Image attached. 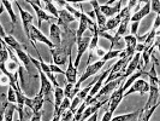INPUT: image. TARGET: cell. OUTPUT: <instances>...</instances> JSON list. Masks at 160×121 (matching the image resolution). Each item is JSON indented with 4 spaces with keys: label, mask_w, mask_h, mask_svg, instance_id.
Returning <instances> with one entry per match:
<instances>
[{
    "label": "cell",
    "mask_w": 160,
    "mask_h": 121,
    "mask_svg": "<svg viewBox=\"0 0 160 121\" xmlns=\"http://www.w3.org/2000/svg\"><path fill=\"white\" fill-rule=\"evenodd\" d=\"M62 35H64V39H62V42L59 46L51 50L52 53V58H53V64L58 65V67H63L66 64L68 57L71 55V50L73 44L76 42V36L75 33L71 29H69L68 32H63Z\"/></svg>",
    "instance_id": "1"
},
{
    "label": "cell",
    "mask_w": 160,
    "mask_h": 121,
    "mask_svg": "<svg viewBox=\"0 0 160 121\" xmlns=\"http://www.w3.org/2000/svg\"><path fill=\"white\" fill-rule=\"evenodd\" d=\"M147 79H148V85H149V90H148V101L144 105V109H148L153 105H155L157 103H159V75L155 72V68L153 64L151 72L147 73Z\"/></svg>",
    "instance_id": "2"
},
{
    "label": "cell",
    "mask_w": 160,
    "mask_h": 121,
    "mask_svg": "<svg viewBox=\"0 0 160 121\" xmlns=\"http://www.w3.org/2000/svg\"><path fill=\"white\" fill-rule=\"evenodd\" d=\"M92 35H93V33L87 30V32L81 36L80 39L76 40V44H77V56H76V59L73 62L75 68H78L82 57L87 52V50L89 47V42H90V39H92Z\"/></svg>",
    "instance_id": "3"
},
{
    "label": "cell",
    "mask_w": 160,
    "mask_h": 121,
    "mask_svg": "<svg viewBox=\"0 0 160 121\" xmlns=\"http://www.w3.org/2000/svg\"><path fill=\"white\" fill-rule=\"evenodd\" d=\"M36 41H39V42H43V44H45V45H47L49 48L54 47V46H53V44L51 42V40L48 39L43 33L41 32L38 27H35L34 24H30V42H32V47L35 48L36 53L39 55V53H40V51H39V48L36 47Z\"/></svg>",
    "instance_id": "4"
},
{
    "label": "cell",
    "mask_w": 160,
    "mask_h": 121,
    "mask_svg": "<svg viewBox=\"0 0 160 121\" xmlns=\"http://www.w3.org/2000/svg\"><path fill=\"white\" fill-rule=\"evenodd\" d=\"M104 64H105V62L104 61H101V59L95 61L94 63H89V64L87 65V68H86V72L81 75V78L77 80V82L75 84V90L80 91V86L82 85V82H84V81L87 80L88 78H90V76H93V75L98 74L99 70L104 67Z\"/></svg>",
    "instance_id": "5"
},
{
    "label": "cell",
    "mask_w": 160,
    "mask_h": 121,
    "mask_svg": "<svg viewBox=\"0 0 160 121\" xmlns=\"http://www.w3.org/2000/svg\"><path fill=\"white\" fill-rule=\"evenodd\" d=\"M25 3H28V4H30L34 8V11H35V14L38 15V25H39V29L41 28V25H42V22H45V21H47V22H54L57 21L56 18L53 16H51V15H48L47 12L45 11V10H42L40 8V4L41 1H32V0H27Z\"/></svg>",
    "instance_id": "6"
},
{
    "label": "cell",
    "mask_w": 160,
    "mask_h": 121,
    "mask_svg": "<svg viewBox=\"0 0 160 121\" xmlns=\"http://www.w3.org/2000/svg\"><path fill=\"white\" fill-rule=\"evenodd\" d=\"M148 90H149V85H148V80L147 79H137L124 92V98L130 96V95H132V93H135V92H138L141 96H144V93H147Z\"/></svg>",
    "instance_id": "7"
},
{
    "label": "cell",
    "mask_w": 160,
    "mask_h": 121,
    "mask_svg": "<svg viewBox=\"0 0 160 121\" xmlns=\"http://www.w3.org/2000/svg\"><path fill=\"white\" fill-rule=\"evenodd\" d=\"M125 81V80H124ZM123 81V82H124ZM123 82L120 84L119 86L117 87V90H114L112 93H111V96L108 98V102H107V105H108V110L111 112V113H114L116 112V109L118 108V105L120 104V102H122V99L124 98V89H123Z\"/></svg>",
    "instance_id": "8"
},
{
    "label": "cell",
    "mask_w": 160,
    "mask_h": 121,
    "mask_svg": "<svg viewBox=\"0 0 160 121\" xmlns=\"http://www.w3.org/2000/svg\"><path fill=\"white\" fill-rule=\"evenodd\" d=\"M15 4H16L18 11H19L21 18H22V25H23L24 33H25L27 38L30 40V24L32 23L34 16H32L29 11H25V10L19 5V3H18V1H15Z\"/></svg>",
    "instance_id": "9"
},
{
    "label": "cell",
    "mask_w": 160,
    "mask_h": 121,
    "mask_svg": "<svg viewBox=\"0 0 160 121\" xmlns=\"http://www.w3.org/2000/svg\"><path fill=\"white\" fill-rule=\"evenodd\" d=\"M58 25H59V28L62 29V32H68L69 30V28H68V25L72 22H75L76 21V18L72 16L71 14L69 12V11H66L65 8H62V10H58Z\"/></svg>",
    "instance_id": "10"
},
{
    "label": "cell",
    "mask_w": 160,
    "mask_h": 121,
    "mask_svg": "<svg viewBox=\"0 0 160 121\" xmlns=\"http://www.w3.org/2000/svg\"><path fill=\"white\" fill-rule=\"evenodd\" d=\"M45 103V97L38 93L34 98H25V102H24V105L28 107L29 109H32V114H38L41 112L42 109V105Z\"/></svg>",
    "instance_id": "11"
},
{
    "label": "cell",
    "mask_w": 160,
    "mask_h": 121,
    "mask_svg": "<svg viewBox=\"0 0 160 121\" xmlns=\"http://www.w3.org/2000/svg\"><path fill=\"white\" fill-rule=\"evenodd\" d=\"M65 79L69 84H76L77 82V68H75L73 61H72V53L68 57V68L66 72L64 73Z\"/></svg>",
    "instance_id": "12"
},
{
    "label": "cell",
    "mask_w": 160,
    "mask_h": 121,
    "mask_svg": "<svg viewBox=\"0 0 160 121\" xmlns=\"http://www.w3.org/2000/svg\"><path fill=\"white\" fill-rule=\"evenodd\" d=\"M62 34H63V32L59 28V25L56 22H52L51 27H49V40L53 44L54 47L60 45V42H62Z\"/></svg>",
    "instance_id": "13"
},
{
    "label": "cell",
    "mask_w": 160,
    "mask_h": 121,
    "mask_svg": "<svg viewBox=\"0 0 160 121\" xmlns=\"http://www.w3.org/2000/svg\"><path fill=\"white\" fill-rule=\"evenodd\" d=\"M122 4H124V1H117L116 5H113V6H110V5H100L99 8H100L101 14H102L106 18H107V17L112 18V17H114L116 15L119 14L120 8H122Z\"/></svg>",
    "instance_id": "14"
},
{
    "label": "cell",
    "mask_w": 160,
    "mask_h": 121,
    "mask_svg": "<svg viewBox=\"0 0 160 121\" xmlns=\"http://www.w3.org/2000/svg\"><path fill=\"white\" fill-rule=\"evenodd\" d=\"M88 3L93 6V8H94L93 12H94V16H95V23H96V25H98V28H100V29L104 28L107 18L101 14V11H100V8H99V6H100L99 1H96V0H90Z\"/></svg>",
    "instance_id": "15"
},
{
    "label": "cell",
    "mask_w": 160,
    "mask_h": 121,
    "mask_svg": "<svg viewBox=\"0 0 160 121\" xmlns=\"http://www.w3.org/2000/svg\"><path fill=\"white\" fill-rule=\"evenodd\" d=\"M140 63H141V53H138L136 52L134 57L130 59V62L128 63V67H127V69H125V72H124V79H127L129 78L131 74H134V73L136 72L137 69H138V67H140Z\"/></svg>",
    "instance_id": "16"
},
{
    "label": "cell",
    "mask_w": 160,
    "mask_h": 121,
    "mask_svg": "<svg viewBox=\"0 0 160 121\" xmlns=\"http://www.w3.org/2000/svg\"><path fill=\"white\" fill-rule=\"evenodd\" d=\"M149 12H151V1H146L144 3V6H142L140 10H137L136 12H132V15L130 17V23L140 22L142 18L148 16Z\"/></svg>",
    "instance_id": "17"
},
{
    "label": "cell",
    "mask_w": 160,
    "mask_h": 121,
    "mask_svg": "<svg viewBox=\"0 0 160 121\" xmlns=\"http://www.w3.org/2000/svg\"><path fill=\"white\" fill-rule=\"evenodd\" d=\"M15 53H16L17 58L19 59V62L23 64L24 69L28 73H30V59H29V53L25 52V50L23 48H18V50H13Z\"/></svg>",
    "instance_id": "18"
},
{
    "label": "cell",
    "mask_w": 160,
    "mask_h": 121,
    "mask_svg": "<svg viewBox=\"0 0 160 121\" xmlns=\"http://www.w3.org/2000/svg\"><path fill=\"white\" fill-rule=\"evenodd\" d=\"M158 107H159V103H157L155 105H153V107L148 108V109L142 108L137 113V121H149L151 118L153 116V114L155 113V110L158 109Z\"/></svg>",
    "instance_id": "19"
},
{
    "label": "cell",
    "mask_w": 160,
    "mask_h": 121,
    "mask_svg": "<svg viewBox=\"0 0 160 121\" xmlns=\"http://www.w3.org/2000/svg\"><path fill=\"white\" fill-rule=\"evenodd\" d=\"M122 22V18L119 17V15H116L114 17L112 18H110V19H107L106 21V24L104 25V28H101V30L102 32H110V30H113V29H116V28H118V25L120 24ZM100 29V28H99Z\"/></svg>",
    "instance_id": "20"
},
{
    "label": "cell",
    "mask_w": 160,
    "mask_h": 121,
    "mask_svg": "<svg viewBox=\"0 0 160 121\" xmlns=\"http://www.w3.org/2000/svg\"><path fill=\"white\" fill-rule=\"evenodd\" d=\"M1 4H2L4 8H6V11H8V15H10L11 22H12V29H11V30H13L17 24V15L15 14V11H13V8H12V3L8 1V0H2Z\"/></svg>",
    "instance_id": "21"
},
{
    "label": "cell",
    "mask_w": 160,
    "mask_h": 121,
    "mask_svg": "<svg viewBox=\"0 0 160 121\" xmlns=\"http://www.w3.org/2000/svg\"><path fill=\"white\" fill-rule=\"evenodd\" d=\"M16 112H18V115H19V121H30L32 116V109H29L28 107H18L17 105Z\"/></svg>",
    "instance_id": "22"
},
{
    "label": "cell",
    "mask_w": 160,
    "mask_h": 121,
    "mask_svg": "<svg viewBox=\"0 0 160 121\" xmlns=\"http://www.w3.org/2000/svg\"><path fill=\"white\" fill-rule=\"evenodd\" d=\"M4 42L8 45V46H10V47L12 48V50H18V48H23V50H27V46L25 45H23V44H21V42H18V41L12 36V35H6L4 39Z\"/></svg>",
    "instance_id": "23"
},
{
    "label": "cell",
    "mask_w": 160,
    "mask_h": 121,
    "mask_svg": "<svg viewBox=\"0 0 160 121\" xmlns=\"http://www.w3.org/2000/svg\"><path fill=\"white\" fill-rule=\"evenodd\" d=\"M53 92H54V112L58 110V108H59V105L62 104V102L64 101V90L62 89V87H54L53 89Z\"/></svg>",
    "instance_id": "24"
},
{
    "label": "cell",
    "mask_w": 160,
    "mask_h": 121,
    "mask_svg": "<svg viewBox=\"0 0 160 121\" xmlns=\"http://www.w3.org/2000/svg\"><path fill=\"white\" fill-rule=\"evenodd\" d=\"M42 4H43V8H45V11L47 12L48 15H51V16H53L56 19H58V8L57 6L54 5V3L53 1H51V0H46V1H41Z\"/></svg>",
    "instance_id": "25"
},
{
    "label": "cell",
    "mask_w": 160,
    "mask_h": 121,
    "mask_svg": "<svg viewBox=\"0 0 160 121\" xmlns=\"http://www.w3.org/2000/svg\"><path fill=\"white\" fill-rule=\"evenodd\" d=\"M16 109L17 105L15 103H8L5 114H4V121H13V114L16 112Z\"/></svg>",
    "instance_id": "26"
},
{
    "label": "cell",
    "mask_w": 160,
    "mask_h": 121,
    "mask_svg": "<svg viewBox=\"0 0 160 121\" xmlns=\"http://www.w3.org/2000/svg\"><path fill=\"white\" fill-rule=\"evenodd\" d=\"M138 112L135 113H127V114H122V115H117V116H112V119L110 121H131L135 116L137 115Z\"/></svg>",
    "instance_id": "27"
},
{
    "label": "cell",
    "mask_w": 160,
    "mask_h": 121,
    "mask_svg": "<svg viewBox=\"0 0 160 121\" xmlns=\"http://www.w3.org/2000/svg\"><path fill=\"white\" fill-rule=\"evenodd\" d=\"M120 52H122V50H108V51L104 55V57H101V61H104L105 63H106L107 61L113 59V58H116V57L119 56Z\"/></svg>",
    "instance_id": "28"
},
{
    "label": "cell",
    "mask_w": 160,
    "mask_h": 121,
    "mask_svg": "<svg viewBox=\"0 0 160 121\" xmlns=\"http://www.w3.org/2000/svg\"><path fill=\"white\" fill-rule=\"evenodd\" d=\"M8 103H17V97H16V91L8 86Z\"/></svg>",
    "instance_id": "29"
},
{
    "label": "cell",
    "mask_w": 160,
    "mask_h": 121,
    "mask_svg": "<svg viewBox=\"0 0 160 121\" xmlns=\"http://www.w3.org/2000/svg\"><path fill=\"white\" fill-rule=\"evenodd\" d=\"M151 11L155 12L157 15L160 14V1L159 0H153L151 1Z\"/></svg>",
    "instance_id": "30"
},
{
    "label": "cell",
    "mask_w": 160,
    "mask_h": 121,
    "mask_svg": "<svg viewBox=\"0 0 160 121\" xmlns=\"http://www.w3.org/2000/svg\"><path fill=\"white\" fill-rule=\"evenodd\" d=\"M6 47V46H5ZM8 59H10V57H8V52L6 48H4V50H1L0 51V63H6Z\"/></svg>",
    "instance_id": "31"
},
{
    "label": "cell",
    "mask_w": 160,
    "mask_h": 121,
    "mask_svg": "<svg viewBox=\"0 0 160 121\" xmlns=\"http://www.w3.org/2000/svg\"><path fill=\"white\" fill-rule=\"evenodd\" d=\"M0 86H10V79L2 73L0 74Z\"/></svg>",
    "instance_id": "32"
},
{
    "label": "cell",
    "mask_w": 160,
    "mask_h": 121,
    "mask_svg": "<svg viewBox=\"0 0 160 121\" xmlns=\"http://www.w3.org/2000/svg\"><path fill=\"white\" fill-rule=\"evenodd\" d=\"M49 69H51V72L53 73V74H64V70L60 68V67H58V65L56 64H49Z\"/></svg>",
    "instance_id": "33"
},
{
    "label": "cell",
    "mask_w": 160,
    "mask_h": 121,
    "mask_svg": "<svg viewBox=\"0 0 160 121\" xmlns=\"http://www.w3.org/2000/svg\"><path fill=\"white\" fill-rule=\"evenodd\" d=\"M138 25H140V22H134V23H131L130 35H134V36H137V30H138Z\"/></svg>",
    "instance_id": "34"
},
{
    "label": "cell",
    "mask_w": 160,
    "mask_h": 121,
    "mask_svg": "<svg viewBox=\"0 0 160 121\" xmlns=\"http://www.w3.org/2000/svg\"><path fill=\"white\" fill-rule=\"evenodd\" d=\"M41 116H42V112H40V113L38 114H32L30 121H42L41 120Z\"/></svg>",
    "instance_id": "35"
},
{
    "label": "cell",
    "mask_w": 160,
    "mask_h": 121,
    "mask_svg": "<svg viewBox=\"0 0 160 121\" xmlns=\"http://www.w3.org/2000/svg\"><path fill=\"white\" fill-rule=\"evenodd\" d=\"M153 28H155V29H159L160 28V16L159 15H157V18H155L154 24H153Z\"/></svg>",
    "instance_id": "36"
},
{
    "label": "cell",
    "mask_w": 160,
    "mask_h": 121,
    "mask_svg": "<svg viewBox=\"0 0 160 121\" xmlns=\"http://www.w3.org/2000/svg\"><path fill=\"white\" fill-rule=\"evenodd\" d=\"M6 35H8V34H6V32H5V29H4L2 24L0 23V38H1V39H4Z\"/></svg>",
    "instance_id": "37"
},
{
    "label": "cell",
    "mask_w": 160,
    "mask_h": 121,
    "mask_svg": "<svg viewBox=\"0 0 160 121\" xmlns=\"http://www.w3.org/2000/svg\"><path fill=\"white\" fill-rule=\"evenodd\" d=\"M53 3H54V4H57L58 6H60V8H65V5L68 4L66 1H63V0H57V1H53ZM57 5H56V6H57Z\"/></svg>",
    "instance_id": "38"
},
{
    "label": "cell",
    "mask_w": 160,
    "mask_h": 121,
    "mask_svg": "<svg viewBox=\"0 0 160 121\" xmlns=\"http://www.w3.org/2000/svg\"><path fill=\"white\" fill-rule=\"evenodd\" d=\"M98 115H99V112L98 113H95V114H93L92 116H89L87 120H84V121H96L98 120Z\"/></svg>",
    "instance_id": "39"
},
{
    "label": "cell",
    "mask_w": 160,
    "mask_h": 121,
    "mask_svg": "<svg viewBox=\"0 0 160 121\" xmlns=\"http://www.w3.org/2000/svg\"><path fill=\"white\" fill-rule=\"evenodd\" d=\"M95 52H96V55H98V56H99V57H104V55H105V53H106V52H105L104 50H101V48H99V47L96 48V51H95Z\"/></svg>",
    "instance_id": "40"
},
{
    "label": "cell",
    "mask_w": 160,
    "mask_h": 121,
    "mask_svg": "<svg viewBox=\"0 0 160 121\" xmlns=\"http://www.w3.org/2000/svg\"><path fill=\"white\" fill-rule=\"evenodd\" d=\"M5 46H6V44H5V42H4V40L0 38V51H1V50H4V48H5Z\"/></svg>",
    "instance_id": "41"
},
{
    "label": "cell",
    "mask_w": 160,
    "mask_h": 121,
    "mask_svg": "<svg viewBox=\"0 0 160 121\" xmlns=\"http://www.w3.org/2000/svg\"><path fill=\"white\" fill-rule=\"evenodd\" d=\"M4 10H5V8H4V6H2V5H1V6H0V15H1V14H2V12H4Z\"/></svg>",
    "instance_id": "42"
}]
</instances>
